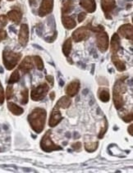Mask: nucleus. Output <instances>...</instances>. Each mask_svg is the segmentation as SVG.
<instances>
[{
  "label": "nucleus",
  "instance_id": "14",
  "mask_svg": "<svg viewBox=\"0 0 133 173\" xmlns=\"http://www.w3.org/2000/svg\"><path fill=\"white\" fill-rule=\"evenodd\" d=\"M101 7L106 17H108V15L111 13L112 11L116 8V1L115 0H101Z\"/></svg>",
  "mask_w": 133,
  "mask_h": 173
},
{
  "label": "nucleus",
  "instance_id": "7",
  "mask_svg": "<svg viewBox=\"0 0 133 173\" xmlns=\"http://www.w3.org/2000/svg\"><path fill=\"white\" fill-rule=\"evenodd\" d=\"M90 26H88L76 29L72 34V39H74L75 42H81L82 40H86L87 39L90 38Z\"/></svg>",
  "mask_w": 133,
  "mask_h": 173
},
{
  "label": "nucleus",
  "instance_id": "27",
  "mask_svg": "<svg viewBox=\"0 0 133 173\" xmlns=\"http://www.w3.org/2000/svg\"><path fill=\"white\" fill-rule=\"evenodd\" d=\"M98 142H92V143H86L85 149L87 152H94L98 148Z\"/></svg>",
  "mask_w": 133,
  "mask_h": 173
},
{
  "label": "nucleus",
  "instance_id": "26",
  "mask_svg": "<svg viewBox=\"0 0 133 173\" xmlns=\"http://www.w3.org/2000/svg\"><path fill=\"white\" fill-rule=\"evenodd\" d=\"M33 61L35 64V66H36V68L39 71H41V70H43L44 69V63H43V60L41 59L40 57H39V56H35L33 57Z\"/></svg>",
  "mask_w": 133,
  "mask_h": 173
},
{
  "label": "nucleus",
  "instance_id": "36",
  "mask_svg": "<svg viewBox=\"0 0 133 173\" xmlns=\"http://www.w3.org/2000/svg\"><path fill=\"white\" fill-rule=\"evenodd\" d=\"M71 147L73 148V149H75V150H79L81 148V144L80 142H77V143H75V144H72Z\"/></svg>",
  "mask_w": 133,
  "mask_h": 173
},
{
  "label": "nucleus",
  "instance_id": "33",
  "mask_svg": "<svg viewBox=\"0 0 133 173\" xmlns=\"http://www.w3.org/2000/svg\"><path fill=\"white\" fill-rule=\"evenodd\" d=\"M123 120L125 121V122H130L132 121V112H131L130 113H127L126 116H123Z\"/></svg>",
  "mask_w": 133,
  "mask_h": 173
},
{
  "label": "nucleus",
  "instance_id": "25",
  "mask_svg": "<svg viewBox=\"0 0 133 173\" xmlns=\"http://www.w3.org/2000/svg\"><path fill=\"white\" fill-rule=\"evenodd\" d=\"M19 80H20L19 72H18V70H16V71H14V72H12V74L11 75L9 81H8V84H9V85H12V84L17 83V81H19Z\"/></svg>",
  "mask_w": 133,
  "mask_h": 173
},
{
  "label": "nucleus",
  "instance_id": "1",
  "mask_svg": "<svg viewBox=\"0 0 133 173\" xmlns=\"http://www.w3.org/2000/svg\"><path fill=\"white\" fill-rule=\"evenodd\" d=\"M46 111L41 108H35L28 116V121L32 130L36 133H41L45 125Z\"/></svg>",
  "mask_w": 133,
  "mask_h": 173
},
{
  "label": "nucleus",
  "instance_id": "29",
  "mask_svg": "<svg viewBox=\"0 0 133 173\" xmlns=\"http://www.w3.org/2000/svg\"><path fill=\"white\" fill-rule=\"evenodd\" d=\"M8 24V18L4 15L0 16V30H3L4 26Z\"/></svg>",
  "mask_w": 133,
  "mask_h": 173
},
{
  "label": "nucleus",
  "instance_id": "20",
  "mask_svg": "<svg viewBox=\"0 0 133 173\" xmlns=\"http://www.w3.org/2000/svg\"><path fill=\"white\" fill-rule=\"evenodd\" d=\"M98 97L100 100L104 103H107L109 101L110 99V94L108 89L105 88H100L98 90Z\"/></svg>",
  "mask_w": 133,
  "mask_h": 173
},
{
  "label": "nucleus",
  "instance_id": "22",
  "mask_svg": "<svg viewBox=\"0 0 133 173\" xmlns=\"http://www.w3.org/2000/svg\"><path fill=\"white\" fill-rule=\"evenodd\" d=\"M71 103V99L69 97L63 96L57 101L56 106L57 108H67L70 107Z\"/></svg>",
  "mask_w": 133,
  "mask_h": 173
},
{
  "label": "nucleus",
  "instance_id": "16",
  "mask_svg": "<svg viewBox=\"0 0 133 173\" xmlns=\"http://www.w3.org/2000/svg\"><path fill=\"white\" fill-rule=\"evenodd\" d=\"M81 6L86 10V12L92 13L96 10V3L95 0H81Z\"/></svg>",
  "mask_w": 133,
  "mask_h": 173
},
{
  "label": "nucleus",
  "instance_id": "28",
  "mask_svg": "<svg viewBox=\"0 0 133 173\" xmlns=\"http://www.w3.org/2000/svg\"><path fill=\"white\" fill-rule=\"evenodd\" d=\"M21 104H26L28 103L29 100V91L27 89H25L23 90L21 93Z\"/></svg>",
  "mask_w": 133,
  "mask_h": 173
},
{
  "label": "nucleus",
  "instance_id": "13",
  "mask_svg": "<svg viewBox=\"0 0 133 173\" xmlns=\"http://www.w3.org/2000/svg\"><path fill=\"white\" fill-rule=\"evenodd\" d=\"M80 90V82L79 81H73L69 83L66 87V94L69 97H74L77 94V93Z\"/></svg>",
  "mask_w": 133,
  "mask_h": 173
},
{
  "label": "nucleus",
  "instance_id": "21",
  "mask_svg": "<svg viewBox=\"0 0 133 173\" xmlns=\"http://www.w3.org/2000/svg\"><path fill=\"white\" fill-rule=\"evenodd\" d=\"M8 109H9L10 112H11L12 114H14V115L16 116L21 115L24 112L23 108H22L21 107L17 105L16 103H12V102L8 103Z\"/></svg>",
  "mask_w": 133,
  "mask_h": 173
},
{
  "label": "nucleus",
  "instance_id": "5",
  "mask_svg": "<svg viewBox=\"0 0 133 173\" xmlns=\"http://www.w3.org/2000/svg\"><path fill=\"white\" fill-rule=\"evenodd\" d=\"M49 90V86L46 83H42L37 87L34 88L30 92V98L34 101L42 100L46 96L48 91Z\"/></svg>",
  "mask_w": 133,
  "mask_h": 173
},
{
  "label": "nucleus",
  "instance_id": "12",
  "mask_svg": "<svg viewBox=\"0 0 133 173\" xmlns=\"http://www.w3.org/2000/svg\"><path fill=\"white\" fill-rule=\"evenodd\" d=\"M34 68L33 64V58L31 57H26L24 58L23 61L21 62V63L19 65V69L20 71L23 72V73H28L30 72V70H32Z\"/></svg>",
  "mask_w": 133,
  "mask_h": 173
},
{
  "label": "nucleus",
  "instance_id": "2",
  "mask_svg": "<svg viewBox=\"0 0 133 173\" xmlns=\"http://www.w3.org/2000/svg\"><path fill=\"white\" fill-rule=\"evenodd\" d=\"M21 58V54L20 53H15L13 51L5 49L3 53V61L5 68L8 70H12L17 66L20 59Z\"/></svg>",
  "mask_w": 133,
  "mask_h": 173
},
{
  "label": "nucleus",
  "instance_id": "9",
  "mask_svg": "<svg viewBox=\"0 0 133 173\" xmlns=\"http://www.w3.org/2000/svg\"><path fill=\"white\" fill-rule=\"evenodd\" d=\"M62 120V116L59 111V108H57V106L54 107V108L53 109L52 113L50 116V118L48 121V125L51 127L56 126L57 124H59Z\"/></svg>",
  "mask_w": 133,
  "mask_h": 173
},
{
  "label": "nucleus",
  "instance_id": "34",
  "mask_svg": "<svg viewBox=\"0 0 133 173\" xmlns=\"http://www.w3.org/2000/svg\"><path fill=\"white\" fill-rule=\"evenodd\" d=\"M86 12H81L78 15V21L79 22H82L84 20L86 19Z\"/></svg>",
  "mask_w": 133,
  "mask_h": 173
},
{
  "label": "nucleus",
  "instance_id": "6",
  "mask_svg": "<svg viewBox=\"0 0 133 173\" xmlns=\"http://www.w3.org/2000/svg\"><path fill=\"white\" fill-rule=\"evenodd\" d=\"M96 43L100 52L105 53L108 50L109 46V39L105 31L101 30L96 32Z\"/></svg>",
  "mask_w": 133,
  "mask_h": 173
},
{
  "label": "nucleus",
  "instance_id": "38",
  "mask_svg": "<svg viewBox=\"0 0 133 173\" xmlns=\"http://www.w3.org/2000/svg\"><path fill=\"white\" fill-rule=\"evenodd\" d=\"M132 127L133 125H130V127L128 128V132H130V135H132Z\"/></svg>",
  "mask_w": 133,
  "mask_h": 173
},
{
  "label": "nucleus",
  "instance_id": "23",
  "mask_svg": "<svg viewBox=\"0 0 133 173\" xmlns=\"http://www.w3.org/2000/svg\"><path fill=\"white\" fill-rule=\"evenodd\" d=\"M72 9H73V0H65L63 2L62 14H67L71 12Z\"/></svg>",
  "mask_w": 133,
  "mask_h": 173
},
{
  "label": "nucleus",
  "instance_id": "18",
  "mask_svg": "<svg viewBox=\"0 0 133 173\" xmlns=\"http://www.w3.org/2000/svg\"><path fill=\"white\" fill-rule=\"evenodd\" d=\"M62 22L64 27L67 30H71L73 28H75L76 26V22L75 20L73 19L71 17L68 16H63L62 18Z\"/></svg>",
  "mask_w": 133,
  "mask_h": 173
},
{
  "label": "nucleus",
  "instance_id": "10",
  "mask_svg": "<svg viewBox=\"0 0 133 173\" xmlns=\"http://www.w3.org/2000/svg\"><path fill=\"white\" fill-rule=\"evenodd\" d=\"M29 40V27L26 24H22L19 31V36H18V41L19 43L25 47Z\"/></svg>",
  "mask_w": 133,
  "mask_h": 173
},
{
  "label": "nucleus",
  "instance_id": "41",
  "mask_svg": "<svg viewBox=\"0 0 133 173\" xmlns=\"http://www.w3.org/2000/svg\"><path fill=\"white\" fill-rule=\"evenodd\" d=\"M8 1H13V0H8Z\"/></svg>",
  "mask_w": 133,
  "mask_h": 173
},
{
  "label": "nucleus",
  "instance_id": "42",
  "mask_svg": "<svg viewBox=\"0 0 133 173\" xmlns=\"http://www.w3.org/2000/svg\"><path fill=\"white\" fill-rule=\"evenodd\" d=\"M0 2H1V0H0Z\"/></svg>",
  "mask_w": 133,
  "mask_h": 173
},
{
  "label": "nucleus",
  "instance_id": "8",
  "mask_svg": "<svg viewBox=\"0 0 133 173\" xmlns=\"http://www.w3.org/2000/svg\"><path fill=\"white\" fill-rule=\"evenodd\" d=\"M53 8V0H42L39 9V17H44L52 12Z\"/></svg>",
  "mask_w": 133,
  "mask_h": 173
},
{
  "label": "nucleus",
  "instance_id": "4",
  "mask_svg": "<svg viewBox=\"0 0 133 173\" xmlns=\"http://www.w3.org/2000/svg\"><path fill=\"white\" fill-rule=\"evenodd\" d=\"M51 131L48 130L47 132L44 134L43 138L40 141V148L42 150L45 152H51L53 150H60L62 148L60 146H58L57 144H55L51 139Z\"/></svg>",
  "mask_w": 133,
  "mask_h": 173
},
{
  "label": "nucleus",
  "instance_id": "15",
  "mask_svg": "<svg viewBox=\"0 0 133 173\" xmlns=\"http://www.w3.org/2000/svg\"><path fill=\"white\" fill-rule=\"evenodd\" d=\"M121 48V43H120V38L118 34H114L110 41V50L112 53H117L118 50Z\"/></svg>",
  "mask_w": 133,
  "mask_h": 173
},
{
  "label": "nucleus",
  "instance_id": "37",
  "mask_svg": "<svg viewBox=\"0 0 133 173\" xmlns=\"http://www.w3.org/2000/svg\"><path fill=\"white\" fill-rule=\"evenodd\" d=\"M46 79H47L48 83L50 84V85L53 86V77H51V76H47V77H46Z\"/></svg>",
  "mask_w": 133,
  "mask_h": 173
},
{
  "label": "nucleus",
  "instance_id": "40",
  "mask_svg": "<svg viewBox=\"0 0 133 173\" xmlns=\"http://www.w3.org/2000/svg\"><path fill=\"white\" fill-rule=\"evenodd\" d=\"M54 96H55V94H54V92H51L50 93V99H54Z\"/></svg>",
  "mask_w": 133,
  "mask_h": 173
},
{
  "label": "nucleus",
  "instance_id": "39",
  "mask_svg": "<svg viewBox=\"0 0 133 173\" xmlns=\"http://www.w3.org/2000/svg\"><path fill=\"white\" fill-rule=\"evenodd\" d=\"M29 2H30V6H33L36 3V0H29Z\"/></svg>",
  "mask_w": 133,
  "mask_h": 173
},
{
  "label": "nucleus",
  "instance_id": "32",
  "mask_svg": "<svg viewBox=\"0 0 133 173\" xmlns=\"http://www.w3.org/2000/svg\"><path fill=\"white\" fill-rule=\"evenodd\" d=\"M4 102V91L2 86V84L0 82V104H3Z\"/></svg>",
  "mask_w": 133,
  "mask_h": 173
},
{
  "label": "nucleus",
  "instance_id": "11",
  "mask_svg": "<svg viewBox=\"0 0 133 173\" xmlns=\"http://www.w3.org/2000/svg\"><path fill=\"white\" fill-rule=\"evenodd\" d=\"M118 33L127 39L132 40L133 38V27L131 24H125L119 27Z\"/></svg>",
  "mask_w": 133,
  "mask_h": 173
},
{
  "label": "nucleus",
  "instance_id": "30",
  "mask_svg": "<svg viewBox=\"0 0 133 173\" xmlns=\"http://www.w3.org/2000/svg\"><path fill=\"white\" fill-rule=\"evenodd\" d=\"M107 130H108V122H107V120L105 119V124L104 125V127L101 129L100 134H99V138L100 139H102L104 137V135H105V132L107 131Z\"/></svg>",
  "mask_w": 133,
  "mask_h": 173
},
{
  "label": "nucleus",
  "instance_id": "3",
  "mask_svg": "<svg viewBox=\"0 0 133 173\" xmlns=\"http://www.w3.org/2000/svg\"><path fill=\"white\" fill-rule=\"evenodd\" d=\"M126 90L125 86L122 81H118L115 84L114 88V103L115 108L117 109H120L123 106V93Z\"/></svg>",
  "mask_w": 133,
  "mask_h": 173
},
{
  "label": "nucleus",
  "instance_id": "19",
  "mask_svg": "<svg viewBox=\"0 0 133 173\" xmlns=\"http://www.w3.org/2000/svg\"><path fill=\"white\" fill-rule=\"evenodd\" d=\"M112 62H113V63L115 65L116 68L118 70L119 72H123V71H125V69H126L125 63L122 60L119 59L118 56L117 55V53H114L112 55Z\"/></svg>",
  "mask_w": 133,
  "mask_h": 173
},
{
  "label": "nucleus",
  "instance_id": "24",
  "mask_svg": "<svg viewBox=\"0 0 133 173\" xmlns=\"http://www.w3.org/2000/svg\"><path fill=\"white\" fill-rule=\"evenodd\" d=\"M71 50V39H67L62 45V53L63 54L68 57Z\"/></svg>",
  "mask_w": 133,
  "mask_h": 173
},
{
  "label": "nucleus",
  "instance_id": "17",
  "mask_svg": "<svg viewBox=\"0 0 133 173\" xmlns=\"http://www.w3.org/2000/svg\"><path fill=\"white\" fill-rule=\"evenodd\" d=\"M8 17L11 21H12L16 24H19L22 18V13L20 10L13 9L11 10L8 13Z\"/></svg>",
  "mask_w": 133,
  "mask_h": 173
},
{
  "label": "nucleus",
  "instance_id": "35",
  "mask_svg": "<svg viewBox=\"0 0 133 173\" xmlns=\"http://www.w3.org/2000/svg\"><path fill=\"white\" fill-rule=\"evenodd\" d=\"M7 38V32L4 30H0V42Z\"/></svg>",
  "mask_w": 133,
  "mask_h": 173
},
{
  "label": "nucleus",
  "instance_id": "31",
  "mask_svg": "<svg viewBox=\"0 0 133 173\" xmlns=\"http://www.w3.org/2000/svg\"><path fill=\"white\" fill-rule=\"evenodd\" d=\"M13 96V89L12 85H8L7 88V99H10Z\"/></svg>",
  "mask_w": 133,
  "mask_h": 173
}]
</instances>
